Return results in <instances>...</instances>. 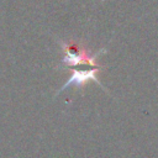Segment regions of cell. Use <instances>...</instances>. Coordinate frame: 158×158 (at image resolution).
I'll return each instance as SVG.
<instances>
[{
	"label": "cell",
	"mask_w": 158,
	"mask_h": 158,
	"mask_svg": "<svg viewBox=\"0 0 158 158\" xmlns=\"http://www.w3.org/2000/svg\"><path fill=\"white\" fill-rule=\"evenodd\" d=\"M59 43H60V47L64 49V57L62 58V63H64L67 65H70V67L79 65L83 62H85V63H88L90 65H96L98 63L95 62V58L100 53L105 52V48H101V49H99V52L93 54L86 48L79 49L74 43L67 44V43H64L62 41H59Z\"/></svg>",
	"instance_id": "6da1fadb"
},
{
	"label": "cell",
	"mask_w": 158,
	"mask_h": 158,
	"mask_svg": "<svg viewBox=\"0 0 158 158\" xmlns=\"http://www.w3.org/2000/svg\"><path fill=\"white\" fill-rule=\"evenodd\" d=\"M98 70H99V68H94V69H73V70L70 72L69 79L67 80L65 84L62 85V88L57 91V94L62 93L63 90L68 89V88L72 86V85L80 88V86H83L85 83H88L89 80H94L96 84H99L101 88H104V86L100 84V81L98 80V78H96Z\"/></svg>",
	"instance_id": "7a4b0ae2"
}]
</instances>
